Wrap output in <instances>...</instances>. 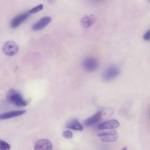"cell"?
<instances>
[{"instance_id": "cell-1", "label": "cell", "mask_w": 150, "mask_h": 150, "mask_svg": "<svg viewBox=\"0 0 150 150\" xmlns=\"http://www.w3.org/2000/svg\"><path fill=\"white\" fill-rule=\"evenodd\" d=\"M8 100L18 107H24L30 102V99L24 100L21 93L18 90L11 89L8 91L7 96Z\"/></svg>"}, {"instance_id": "cell-2", "label": "cell", "mask_w": 150, "mask_h": 150, "mask_svg": "<svg viewBox=\"0 0 150 150\" xmlns=\"http://www.w3.org/2000/svg\"><path fill=\"white\" fill-rule=\"evenodd\" d=\"M19 47L18 44L13 41H8L4 44L2 50L4 54L8 56L15 55L18 52Z\"/></svg>"}, {"instance_id": "cell-3", "label": "cell", "mask_w": 150, "mask_h": 150, "mask_svg": "<svg viewBox=\"0 0 150 150\" xmlns=\"http://www.w3.org/2000/svg\"><path fill=\"white\" fill-rule=\"evenodd\" d=\"M119 69L115 66H111L106 68L103 72L101 75L102 80L107 82L112 80L119 75Z\"/></svg>"}, {"instance_id": "cell-4", "label": "cell", "mask_w": 150, "mask_h": 150, "mask_svg": "<svg viewBox=\"0 0 150 150\" xmlns=\"http://www.w3.org/2000/svg\"><path fill=\"white\" fill-rule=\"evenodd\" d=\"M97 136L102 141L108 142L116 141L119 137L117 132L115 130L99 133Z\"/></svg>"}, {"instance_id": "cell-5", "label": "cell", "mask_w": 150, "mask_h": 150, "mask_svg": "<svg viewBox=\"0 0 150 150\" xmlns=\"http://www.w3.org/2000/svg\"><path fill=\"white\" fill-rule=\"evenodd\" d=\"M98 64L97 60L94 58L89 57L83 61L82 66L84 69L88 72L95 71L97 68Z\"/></svg>"}, {"instance_id": "cell-6", "label": "cell", "mask_w": 150, "mask_h": 150, "mask_svg": "<svg viewBox=\"0 0 150 150\" xmlns=\"http://www.w3.org/2000/svg\"><path fill=\"white\" fill-rule=\"evenodd\" d=\"M30 14L26 12L20 14L14 18L11 21L10 26L12 28H15L18 27L28 17Z\"/></svg>"}, {"instance_id": "cell-7", "label": "cell", "mask_w": 150, "mask_h": 150, "mask_svg": "<svg viewBox=\"0 0 150 150\" xmlns=\"http://www.w3.org/2000/svg\"><path fill=\"white\" fill-rule=\"evenodd\" d=\"M120 126V124L117 120L112 119L103 122L100 124L98 128L100 130L113 129L118 128Z\"/></svg>"}, {"instance_id": "cell-8", "label": "cell", "mask_w": 150, "mask_h": 150, "mask_svg": "<svg viewBox=\"0 0 150 150\" xmlns=\"http://www.w3.org/2000/svg\"><path fill=\"white\" fill-rule=\"evenodd\" d=\"M52 148V145L50 141L45 139L38 140L34 146L35 150H51Z\"/></svg>"}, {"instance_id": "cell-9", "label": "cell", "mask_w": 150, "mask_h": 150, "mask_svg": "<svg viewBox=\"0 0 150 150\" xmlns=\"http://www.w3.org/2000/svg\"><path fill=\"white\" fill-rule=\"evenodd\" d=\"M51 21V18L50 17H43L32 25V29L35 31L40 30L47 25Z\"/></svg>"}, {"instance_id": "cell-10", "label": "cell", "mask_w": 150, "mask_h": 150, "mask_svg": "<svg viewBox=\"0 0 150 150\" xmlns=\"http://www.w3.org/2000/svg\"><path fill=\"white\" fill-rule=\"evenodd\" d=\"M102 114V111H98L92 116L85 120L83 122L84 125L86 126H89L97 123L100 120Z\"/></svg>"}, {"instance_id": "cell-11", "label": "cell", "mask_w": 150, "mask_h": 150, "mask_svg": "<svg viewBox=\"0 0 150 150\" xmlns=\"http://www.w3.org/2000/svg\"><path fill=\"white\" fill-rule=\"evenodd\" d=\"M96 19L92 15H86L83 17L80 21L81 26L86 29L92 26L95 23Z\"/></svg>"}, {"instance_id": "cell-12", "label": "cell", "mask_w": 150, "mask_h": 150, "mask_svg": "<svg viewBox=\"0 0 150 150\" xmlns=\"http://www.w3.org/2000/svg\"><path fill=\"white\" fill-rule=\"evenodd\" d=\"M26 112L25 110H14L0 114V120H4L20 116Z\"/></svg>"}, {"instance_id": "cell-13", "label": "cell", "mask_w": 150, "mask_h": 150, "mask_svg": "<svg viewBox=\"0 0 150 150\" xmlns=\"http://www.w3.org/2000/svg\"><path fill=\"white\" fill-rule=\"evenodd\" d=\"M67 128L79 131L83 129V127L81 124L77 120H74L69 122L66 126Z\"/></svg>"}, {"instance_id": "cell-14", "label": "cell", "mask_w": 150, "mask_h": 150, "mask_svg": "<svg viewBox=\"0 0 150 150\" xmlns=\"http://www.w3.org/2000/svg\"><path fill=\"white\" fill-rule=\"evenodd\" d=\"M11 148L10 145L8 143L3 140L0 139V149L1 150H8Z\"/></svg>"}, {"instance_id": "cell-15", "label": "cell", "mask_w": 150, "mask_h": 150, "mask_svg": "<svg viewBox=\"0 0 150 150\" xmlns=\"http://www.w3.org/2000/svg\"><path fill=\"white\" fill-rule=\"evenodd\" d=\"M43 8V6L42 4H40L31 9L28 11L30 14L35 13L42 10Z\"/></svg>"}, {"instance_id": "cell-16", "label": "cell", "mask_w": 150, "mask_h": 150, "mask_svg": "<svg viewBox=\"0 0 150 150\" xmlns=\"http://www.w3.org/2000/svg\"><path fill=\"white\" fill-rule=\"evenodd\" d=\"M62 136L64 138L66 139H70L72 138L73 134L71 131L67 130L63 132Z\"/></svg>"}, {"instance_id": "cell-17", "label": "cell", "mask_w": 150, "mask_h": 150, "mask_svg": "<svg viewBox=\"0 0 150 150\" xmlns=\"http://www.w3.org/2000/svg\"><path fill=\"white\" fill-rule=\"evenodd\" d=\"M143 39L146 41H149L150 39V31H147L144 35L143 36Z\"/></svg>"}, {"instance_id": "cell-18", "label": "cell", "mask_w": 150, "mask_h": 150, "mask_svg": "<svg viewBox=\"0 0 150 150\" xmlns=\"http://www.w3.org/2000/svg\"><path fill=\"white\" fill-rule=\"evenodd\" d=\"M50 3H53L55 1V0H47Z\"/></svg>"}, {"instance_id": "cell-19", "label": "cell", "mask_w": 150, "mask_h": 150, "mask_svg": "<svg viewBox=\"0 0 150 150\" xmlns=\"http://www.w3.org/2000/svg\"><path fill=\"white\" fill-rule=\"evenodd\" d=\"M127 149V147H125L123 149H124V150H126Z\"/></svg>"}, {"instance_id": "cell-20", "label": "cell", "mask_w": 150, "mask_h": 150, "mask_svg": "<svg viewBox=\"0 0 150 150\" xmlns=\"http://www.w3.org/2000/svg\"></svg>"}]
</instances>
